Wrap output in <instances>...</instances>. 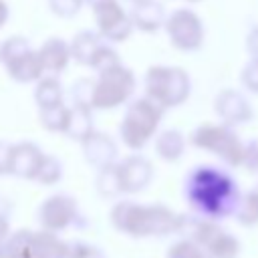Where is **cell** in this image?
<instances>
[{"label":"cell","mask_w":258,"mask_h":258,"mask_svg":"<svg viewBox=\"0 0 258 258\" xmlns=\"http://www.w3.org/2000/svg\"><path fill=\"white\" fill-rule=\"evenodd\" d=\"M60 175H62V165H60V161H58L56 157H52V155H46L34 179H36L38 183H42V185H52V183H56V181L60 179Z\"/></svg>","instance_id":"cell-24"},{"label":"cell","mask_w":258,"mask_h":258,"mask_svg":"<svg viewBox=\"0 0 258 258\" xmlns=\"http://www.w3.org/2000/svg\"><path fill=\"white\" fill-rule=\"evenodd\" d=\"M91 105H73L69 107V123L64 133L75 141H85L95 129H93V117H91Z\"/></svg>","instance_id":"cell-18"},{"label":"cell","mask_w":258,"mask_h":258,"mask_svg":"<svg viewBox=\"0 0 258 258\" xmlns=\"http://www.w3.org/2000/svg\"><path fill=\"white\" fill-rule=\"evenodd\" d=\"M12 147L8 141H0V175L10 173V161H12Z\"/></svg>","instance_id":"cell-31"},{"label":"cell","mask_w":258,"mask_h":258,"mask_svg":"<svg viewBox=\"0 0 258 258\" xmlns=\"http://www.w3.org/2000/svg\"><path fill=\"white\" fill-rule=\"evenodd\" d=\"M95 185H97L99 194L105 196V198H115V196H119V194H125V191H123V181H121L119 163H111V165L101 167Z\"/></svg>","instance_id":"cell-20"},{"label":"cell","mask_w":258,"mask_h":258,"mask_svg":"<svg viewBox=\"0 0 258 258\" xmlns=\"http://www.w3.org/2000/svg\"><path fill=\"white\" fill-rule=\"evenodd\" d=\"M2 246L8 258H67L69 252V244L44 228L40 232L18 230L10 234Z\"/></svg>","instance_id":"cell-4"},{"label":"cell","mask_w":258,"mask_h":258,"mask_svg":"<svg viewBox=\"0 0 258 258\" xmlns=\"http://www.w3.org/2000/svg\"><path fill=\"white\" fill-rule=\"evenodd\" d=\"M191 143L202 147V149H210L216 155H220L222 159H226L232 165L242 163L244 159V149L240 145V141L236 139L234 133H230L226 127H212V125H204L200 127L194 135H191Z\"/></svg>","instance_id":"cell-8"},{"label":"cell","mask_w":258,"mask_h":258,"mask_svg":"<svg viewBox=\"0 0 258 258\" xmlns=\"http://www.w3.org/2000/svg\"><path fill=\"white\" fill-rule=\"evenodd\" d=\"M83 151H85L87 161L101 169V167L111 165L115 161V157H117V143L107 133L93 131L83 141Z\"/></svg>","instance_id":"cell-15"},{"label":"cell","mask_w":258,"mask_h":258,"mask_svg":"<svg viewBox=\"0 0 258 258\" xmlns=\"http://www.w3.org/2000/svg\"><path fill=\"white\" fill-rule=\"evenodd\" d=\"M145 93L159 107H175L189 95V79L181 69L151 67L145 75Z\"/></svg>","instance_id":"cell-5"},{"label":"cell","mask_w":258,"mask_h":258,"mask_svg":"<svg viewBox=\"0 0 258 258\" xmlns=\"http://www.w3.org/2000/svg\"><path fill=\"white\" fill-rule=\"evenodd\" d=\"M8 20V4L4 0H0V26Z\"/></svg>","instance_id":"cell-33"},{"label":"cell","mask_w":258,"mask_h":258,"mask_svg":"<svg viewBox=\"0 0 258 258\" xmlns=\"http://www.w3.org/2000/svg\"><path fill=\"white\" fill-rule=\"evenodd\" d=\"M0 258H8L6 252H4V246H2V244H0Z\"/></svg>","instance_id":"cell-34"},{"label":"cell","mask_w":258,"mask_h":258,"mask_svg":"<svg viewBox=\"0 0 258 258\" xmlns=\"http://www.w3.org/2000/svg\"><path fill=\"white\" fill-rule=\"evenodd\" d=\"M38 52H40V58L44 64V73H50V75H58L60 71H64L69 60L73 58L71 46L56 36L44 40V44L38 48Z\"/></svg>","instance_id":"cell-17"},{"label":"cell","mask_w":258,"mask_h":258,"mask_svg":"<svg viewBox=\"0 0 258 258\" xmlns=\"http://www.w3.org/2000/svg\"><path fill=\"white\" fill-rule=\"evenodd\" d=\"M85 2L87 0H48V6L54 14L69 18V16H75Z\"/></svg>","instance_id":"cell-27"},{"label":"cell","mask_w":258,"mask_h":258,"mask_svg":"<svg viewBox=\"0 0 258 258\" xmlns=\"http://www.w3.org/2000/svg\"><path fill=\"white\" fill-rule=\"evenodd\" d=\"M111 224L133 238L167 236L181 230L183 218L165 206H141L135 202H117L111 210Z\"/></svg>","instance_id":"cell-1"},{"label":"cell","mask_w":258,"mask_h":258,"mask_svg":"<svg viewBox=\"0 0 258 258\" xmlns=\"http://www.w3.org/2000/svg\"><path fill=\"white\" fill-rule=\"evenodd\" d=\"M167 258H208V256L204 254L202 246L196 240H179L169 248Z\"/></svg>","instance_id":"cell-25"},{"label":"cell","mask_w":258,"mask_h":258,"mask_svg":"<svg viewBox=\"0 0 258 258\" xmlns=\"http://www.w3.org/2000/svg\"><path fill=\"white\" fill-rule=\"evenodd\" d=\"M155 151H157V155L161 159H167V161L177 159L183 153V137H181V133L173 131V129L163 131L155 141Z\"/></svg>","instance_id":"cell-22"},{"label":"cell","mask_w":258,"mask_h":258,"mask_svg":"<svg viewBox=\"0 0 258 258\" xmlns=\"http://www.w3.org/2000/svg\"><path fill=\"white\" fill-rule=\"evenodd\" d=\"M93 14H95V22H97L99 32L107 40L121 42L131 34L133 20L117 0H103V2L95 4Z\"/></svg>","instance_id":"cell-9"},{"label":"cell","mask_w":258,"mask_h":258,"mask_svg":"<svg viewBox=\"0 0 258 258\" xmlns=\"http://www.w3.org/2000/svg\"><path fill=\"white\" fill-rule=\"evenodd\" d=\"M129 16L133 26L145 32H153L163 24V6L155 0H131Z\"/></svg>","instance_id":"cell-16"},{"label":"cell","mask_w":258,"mask_h":258,"mask_svg":"<svg viewBox=\"0 0 258 258\" xmlns=\"http://www.w3.org/2000/svg\"><path fill=\"white\" fill-rule=\"evenodd\" d=\"M34 101L38 105V109H44V107H52V105H58L62 103V87L58 83L56 77H46L38 83L36 91H34Z\"/></svg>","instance_id":"cell-21"},{"label":"cell","mask_w":258,"mask_h":258,"mask_svg":"<svg viewBox=\"0 0 258 258\" xmlns=\"http://www.w3.org/2000/svg\"><path fill=\"white\" fill-rule=\"evenodd\" d=\"M191 2H196V0H191Z\"/></svg>","instance_id":"cell-36"},{"label":"cell","mask_w":258,"mask_h":258,"mask_svg":"<svg viewBox=\"0 0 258 258\" xmlns=\"http://www.w3.org/2000/svg\"><path fill=\"white\" fill-rule=\"evenodd\" d=\"M67 258H105V254L101 252V248L87 244V242H71L69 244V252Z\"/></svg>","instance_id":"cell-26"},{"label":"cell","mask_w":258,"mask_h":258,"mask_svg":"<svg viewBox=\"0 0 258 258\" xmlns=\"http://www.w3.org/2000/svg\"><path fill=\"white\" fill-rule=\"evenodd\" d=\"M119 171H121V181H123L125 194H135V191L143 189L151 181V175H153L151 163L141 155H131V157L123 159L119 163Z\"/></svg>","instance_id":"cell-14"},{"label":"cell","mask_w":258,"mask_h":258,"mask_svg":"<svg viewBox=\"0 0 258 258\" xmlns=\"http://www.w3.org/2000/svg\"><path fill=\"white\" fill-rule=\"evenodd\" d=\"M10 234V204L0 198V244L8 238Z\"/></svg>","instance_id":"cell-30"},{"label":"cell","mask_w":258,"mask_h":258,"mask_svg":"<svg viewBox=\"0 0 258 258\" xmlns=\"http://www.w3.org/2000/svg\"><path fill=\"white\" fill-rule=\"evenodd\" d=\"M93 83L91 79H81L73 87V99L75 105H91V95H93Z\"/></svg>","instance_id":"cell-28"},{"label":"cell","mask_w":258,"mask_h":258,"mask_svg":"<svg viewBox=\"0 0 258 258\" xmlns=\"http://www.w3.org/2000/svg\"><path fill=\"white\" fill-rule=\"evenodd\" d=\"M191 236L216 258H234L238 254V242L232 236L224 234L220 228H216L212 222H196L191 226Z\"/></svg>","instance_id":"cell-12"},{"label":"cell","mask_w":258,"mask_h":258,"mask_svg":"<svg viewBox=\"0 0 258 258\" xmlns=\"http://www.w3.org/2000/svg\"><path fill=\"white\" fill-rule=\"evenodd\" d=\"M79 218V206L75 198L67 194H54L42 202L38 208V220L44 230L48 232H60L69 228Z\"/></svg>","instance_id":"cell-10"},{"label":"cell","mask_w":258,"mask_h":258,"mask_svg":"<svg viewBox=\"0 0 258 258\" xmlns=\"http://www.w3.org/2000/svg\"><path fill=\"white\" fill-rule=\"evenodd\" d=\"M135 89V77L121 62L99 73L93 83L91 107L93 109H113L123 105Z\"/></svg>","instance_id":"cell-6"},{"label":"cell","mask_w":258,"mask_h":258,"mask_svg":"<svg viewBox=\"0 0 258 258\" xmlns=\"http://www.w3.org/2000/svg\"><path fill=\"white\" fill-rule=\"evenodd\" d=\"M0 60L4 62L10 79L18 83H30L40 79L44 73V64L40 52L30 48L24 36H10L0 46Z\"/></svg>","instance_id":"cell-7"},{"label":"cell","mask_w":258,"mask_h":258,"mask_svg":"<svg viewBox=\"0 0 258 258\" xmlns=\"http://www.w3.org/2000/svg\"><path fill=\"white\" fill-rule=\"evenodd\" d=\"M244 83L250 85L254 91H258V60L246 69V75H244Z\"/></svg>","instance_id":"cell-32"},{"label":"cell","mask_w":258,"mask_h":258,"mask_svg":"<svg viewBox=\"0 0 258 258\" xmlns=\"http://www.w3.org/2000/svg\"><path fill=\"white\" fill-rule=\"evenodd\" d=\"M40 123L48 131L64 133L67 123H69V107H64V103H58V105L40 109Z\"/></svg>","instance_id":"cell-23"},{"label":"cell","mask_w":258,"mask_h":258,"mask_svg":"<svg viewBox=\"0 0 258 258\" xmlns=\"http://www.w3.org/2000/svg\"><path fill=\"white\" fill-rule=\"evenodd\" d=\"M240 220L244 224H254L258 222V191L250 194L244 202V208L240 210Z\"/></svg>","instance_id":"cell-29"},{"label":"cell","mask_w":258,"mask_h":258,"mask_svg":"<svg viewBox=\"0 0 258 258\" xmlns=\"http://www.w3.org/2000/svg\"><path fill=\"white\" fill-rule=\"evenodd\" d=\"M107 38L101 34V32H93V30H83L81 34H77L73 38V44H71V52H73V58L81 64H87L91 67V60L93 56L97 54V50L101 48V44L105 42Z\"/></svg>","instance_id":"cell-19"},{"label":"cell","mask_w":258,"mask_h":258,"mask_svg":"<svg viewBox=\"0 0 258 258\" xmlns=\"http://www.w3.org/2000/svg\"><path fill=\"white\" fill-rule=\"evenodd\" d=\"M171 44L181 50H194L202 44L204 28L200 18L189 10H175L165 22Z\"/></svg>","instance_id":"cell-11"},{"label":"cell","mask_w":258,"mask_h":258,"mask_svg":"<svg viewBox=\"0 0 258 258\" xmlns=\"http://www.w3.org/2000/svg\"><path fill=\"white\" fill-rule=\"evenodd\" d=\"M44 153L40 151L38 145L22 141L18 145L12 147V161H10V173L24 177V179H34L42 161H44Z\"/></svg>","instance_id":"cell-13"},{"label":"cell","mask_w":258,"mask_h":258,"mask_svg":"<svg viewBox=\"0 0 258 258\" xmlns=\"http://www.w3.org/2000/svg\"><path fill=\"white\" fill-rule=\"evenodd\" d=\"M161 115H163V107H159L149 97L135 99L125 111L121 127H119L123 143L135 151L145 147V143L151 139V135L157 129Z\"/></svg>","instance_id":"cell-3"},{"label":"cell","mask_w":258,"mask_h":258,"mask_svg":"<svg viewBox=\"0 0 258 258\" xmlns=\"http://www.w3.org/2000/svg\"><path fill=\"white\" fill-rule=\"evenodd\" d=\"M91 6H95V4H99V2H103V0H87Z\"/></svg>","instance_id":"cell-35"},{"label":"cell","mask_w":258,"mask_h":258,"mask_svg":"<svg viewBox=\"0 0 258 258\" xmlns=\"http://www.w3.org/2000/svg\"><path fill=\"white\" fill-rule=\"evenodd\" d=\"M185 194L191 206L206 216H226L236 206V187L228 175L214 167H198L189 173Z\"/></svg>","instance_id":"cell-2"}]
</instances>
